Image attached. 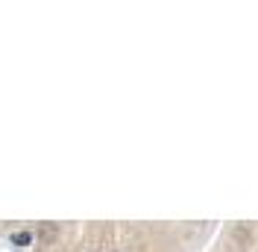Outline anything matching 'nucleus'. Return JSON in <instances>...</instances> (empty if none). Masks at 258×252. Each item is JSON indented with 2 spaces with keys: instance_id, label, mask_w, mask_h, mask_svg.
I'll list each match as a JSON object with an SVG mask.
<instances>
[{
  "instance_id": "1",
  "label": "nucleus",
  "mask_w": 258,
  "mask_h": 252,
  "mask_svg": "<svg viewBox=\"0 0 258 252\" xmlns=\"http://www.w3.org/2000/svg\"><path fill=\"white\" fill-rule=\"evenodd\" d=\"M56 235H59V226H56V223H41V226H38V237H41L44 243L56 240Z\"/></svg>"
},
{
  "instance_id": "2",
  "label": "nucleus",
  "mask_w": 258,
  "mask_h": 252,
  "mask_svg": "<svg viewBox=\"0 0 258 252\" xmlns=\"http://www.w3.org/2000/svg\"><path fill=\"white\" fill-rule=\"evenodd\" d=\"M12 243H15V246H30V243H32V232H27V229L12 232Z\"/></svg>"
},
{
  "instance_id": "3",
  "label": "nucleus",
  "mask_w": 258,
  "mask_h": 252,
  "mask_svg": "<svg viewBox=\"0 0 258 252\" xmlns=\"http://www.w3.org/2000/svg\"><path fill=\"white\" fill-rule=\"evenodd\" d=\"M91 252H100V249H91Z\"/></svg>"
}]
</instances>
